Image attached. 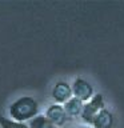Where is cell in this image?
<instances>
[{
    "label": "cell",
    "mask_w": 124,
    "mask_h": 128,
    "mask_svg": "<svg viewBox=\"0 0 124 128\" xmlns=\"http://www.w3.org/2000/svg\"><path fill=\"white\" fill-rule=\"evenodd\" d=\"M72 95L74 98L82 100L83 103H87L94 98V87L90 82H87L83 78H76L72 83Z\"/></svg>",
    "instance_id": "obj_3"
},
{
    "label": "cell",
    "mask_w": 124,
    "mask_h": 128,
    "mask_svg": "<svg viewBox=\"0 0 124 128\" xmlns=\"http://www.w3.org/2000/svg\"><path fill=\"white\" fill-rule=\"evenodd\" d=\"M104 106H106V103H104V96L102 94H95L94 98H92L90 102L84 103V107H83L80 118L83 119V122H86L88 124H92L95 116L98 115L103 108H106Z\"/></svg>",
    "instance_id": "obj_2"
},
{
    "label": "cell",
    "mask_w": 124,
    "mask_h": 128,
    "mask_svg": "<svg viewBox=\"0 0 124 128\" xmlns=\"http://www.w3.org/2000/svg\"><path fill=\"white\" fill-rule=\"evenodd\" d=\"M80 128H91V127H80Z\"/></svg>",
    "instance_id": "obj_10"
},
{
    "label": "cell",
    "mask_w": 124,
    "mask_h": 128,
    "mask_svg": "<svg viewBox=\"0 0 124 128\" xmlns=\"http://www.w3.org/2000/svg\"><path fill=\"white\" fill-rule=\"evenodd\" d=\"M52 98L58 104L64 106L68 100L74 98L72 95V87L67 82H58L52 88Z\"/></svg>",
    "instance_id": "obj_5"
},
{
    "label": "cell",
    "mask_w": 124,
    "mask_h": 128,
    "mask_svg": "<svg viewBox=\"0 0 124 128\" xmlns=\"http://www.w3.org/2000/svg\"><path fill=\"white\" fill-rule=\"evenodd\" d=\"M83 107H84V103L82 102V100L76 99V98L70 99L66 104H64V110H66L68 118L80 116L82 115V111H83Z\"/></svg>",
    "instance_id": "obj_7"
},
{
    "label": "cell",
    "mask_w": 124,
    "mask_h": 128,
    "mask_svg": "<svg viewBox=\"0 0 124 128\" xmlns=\"http://www.w3.org/2000/svg\"><path fill=\"white\" fill-rule=\"evenodd\" d=\"M92 128H112L114 127V115L107 108H103L92 122Z\"/></svg>",
    "instance_id": "obj_6"
},
{
    "label": "cell",
    "mask_w": 124,
    "mask_h": 128,
    "mask_svg": "<svg viewBox=\"0 0 124 128\" xmlns=\"http://www.w3.org/2000/svg\"><path fill=\"white\" fill-rule=\"evenodd\" d=\"M0 127L2 128H30L27 123L16 122V120L11 118H6V116L0 115Z\"/></svg>",
    "instance_id": "obj_9"
},
{
    "label": "cell",
    "mask_w": 124,
    "mask_h": 128,
    "mask_svg": "<svg viewBox=\"0 0 124 128\" xmlns=\"http://www.w3.org/2000/svg\"><path fill=\"white\" fill-rule=\"evenodd\" d=\"M8 114L16 122L27 123L39 115V103L32 96H20L10 104Z\"/></svg>",
    "instance_id": "obj_1"
},
{
    "label": "cell",
    "mask_w": 124,
    "mask_h": 128,
    "mask_svg": "<svg viewBox=\"0 0 124 128\" xmlns=\"http://www.w3.org/2000/svg\"><path fill=\"white\" fill-rule=\"evenodd\" d=\"M30 128H59L55 124H52L50 120L46 118V115H38L32 120L28 122Z\"/></svg>",
    "instance_id": "obj_8"
},
{
    "label": "cell",
    "mask_w": 124,
    "mask_h": 128,
    "mask_svg": "<svg viewBox=\"0 0 124 128\" xmlns=\"http://www.w3.org/2000/svg\"><path fill=\"white\" fill-rule=\"evenodd\" d=\"M46 118L50 120V122L52 124H55L56 127H63L64 124L67 123V120L70 119L67 115L66 110H64V106H62V104H52V106H50L47 108L46 111Z\"/></svg>",
    "instance_id": "obj_4"
}]
</instances>
